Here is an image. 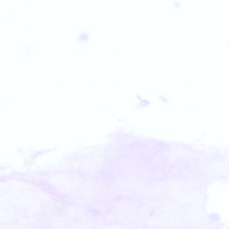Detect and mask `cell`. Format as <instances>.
I'll return each mask as SVG.
<instances>
[{"mask_svg":"<svg viewBox=\"0 0 229 229\" xmlns=\"http://www.w3.org/2000/svg\"><path fill=\"white\" fill-rule=\"evenodd\" d=\"M89 39V35L86 32H81L77 36V42L78 44H84Z\"/></svg>","mask_w":229,"mask_h":229,"instance_id":"cell-1","label":"cell"}]
</instances>
